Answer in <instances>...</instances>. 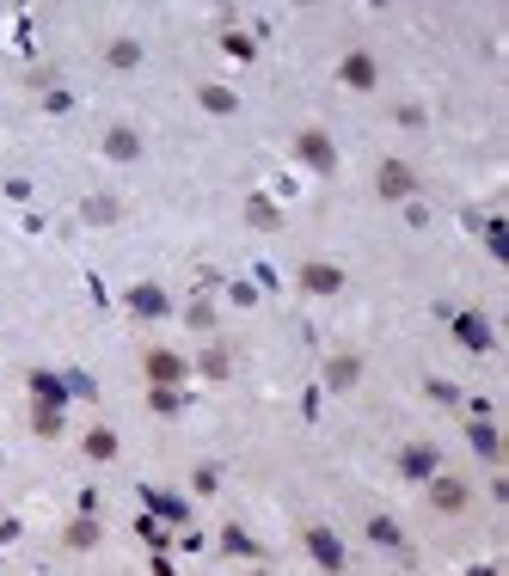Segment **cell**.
Instances as JSON below:
<instances>
[{"instance_id": "cell-1", "label": "cell", "mask_w": 509, "mask_h": 576, "mask_svg": "<svg viewBox=\"0 0 509 576\" xmlns=\"http://www.w3.org/2000/svg\"><path fill=\"white\" fill-rule=\"evenodd\" d=\"M380 190L399 196V190H405V166H387V172H380Z\"/></svg>"}, {"instance_id": "cell-2", "label": "cell", "mask_w": 509, "mask_h": 576, "mask_svg": "<svg viewBox=\"0 0 509 576\" xmlns=\"http://www.w3.org/2000/svg\"><path fill=\"white\" fill-rule=\"evenodd\" d=\"M307 282H313V288H337V270L320 264V270H307Z\"/></svg>"}]
</instances>
